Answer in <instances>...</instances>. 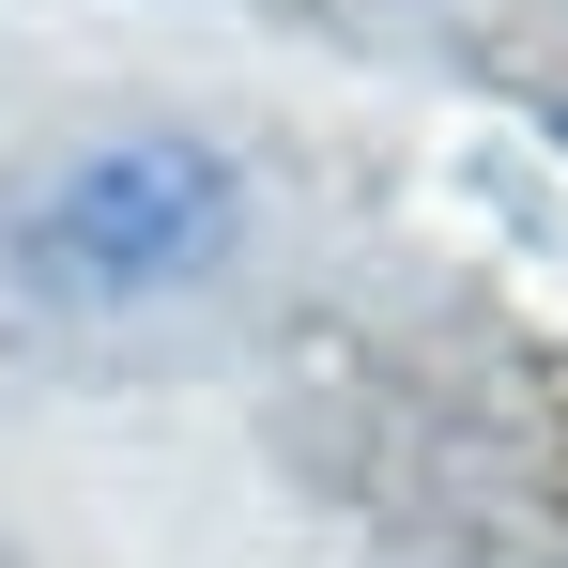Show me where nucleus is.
Segmentation results:
<instances>
[{
  "instance_id": "1",
  "label": "nucleus",
  "mask_w": 568,
  "mask_h": 568,
  "mask_svg": "<svg viewBox=\"0 0 568 568\" xmlns=\"http://www.w3.org/2000/svg\"><path fill=\"white\" fill-rule=\"evenodd\" d=\"M215 246H231V154L215 139H108L78 170H47L0 231L31 307H154Z\"/></svg>"
}]
</instances>
